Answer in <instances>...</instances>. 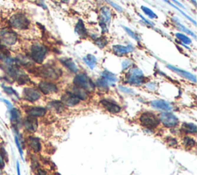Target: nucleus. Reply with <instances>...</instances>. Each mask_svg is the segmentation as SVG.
<instances>
[{"label": "nucleus", "mask_w": 197, "mask_h": 175, "mask_svg": "<svg viewBox=\"0 0 197 175\" xmlns=\"http://www.w3.org/2000/svg\"><path fill=\"white\" fill-rule=\"evenodd\" d=\"M73 84L75 86L83 89L86 91H92L94 90L95 85L91 79L84 73H79L73 79Z\"/></svg>", "instance_id": "f257e3e1"}, {"label": "nucleus", "mask_w": 197, "mask_h": 175, "mask_svg": "<svg viewBox=\"0 0 197 175\" xmlns=\"http://www.w3.org/2000/svg\"><path fill=\"white\" fill-rule=\"evenodd\" d=\"M9 24L16 29L24 30L29 28V21L24 14L16 13L10 18Z\"/></svg>", "instance_id": "f03ea898"}, {"label": "nucleus", "mask_w": 197, "mask_h": 175, "mask_svg": "<svg viewBox=\"0 0 197 175\" xmlns=\"http://www.w3.org/2000/svg\"><path fill=\"white\" fill-rule=\"evenodd\" d=\"M47 49L42 45L36 43L31 48V59L38 64H41L45 59Z\"/></svg>", "instance_id": "7ed1b4c3"}, {"label": "nucleus", "mask_w": 197, "mask_h": 175, "mask_svg": "<svg viewBox=\"0 0 197 175\" xmlns=\"http://www.w3.org/2000/svg\"><path fill=\"white\" fill-rule=\"evenodd\" d=\"M139 121L142 125L146 128H156L160 124V119L151 112H144L141 114Z\"/></svg>", "instance_id": "20e7f679"}, {"label": "nucleus", "mask_w": 197, "mask_h": 175, "mask_svg": "<svg viewBox=\"0 0 197 175\" xmlns=\"http://www.w3.org/2000/svg\"><path fill=\"white\" fill-rule=\"evenodd\" d=\"M111 19H112V12L110 9L106 6L102 7L100 9V14H99V26L103 31H107Z\"/></svg>", "instance_id": "39448f33"}, {"label": "nucleus", "mask_w": 197, "mask_h": 175, "mask_svg": "<svg viewBox=\"0 0 197 175\" xmlns=\"http://www.w3.org/2000/svg\"><path fill=\"white\" fill-rule=\"evenodd\" d=\"M39 74L40 76L42 78L47 79H52V80H55V79H59L60 75H61V72L59 69H55V68L50 66V65H45L42 66L39 71Z\"/></svg>", "instance_id": "423d86ee"}, {"label": "nucleus", "mask_w": 197, "mask_h": 175, "mask_svg": "<svg viewBox=\"0 0 197 175\" xmlns=\"http://www.w3.org/2000/svg\"><path fill=\"white\" fill-rule=\"evenodd\" d=\"M160 121L167 128H173L179 124V119L173 114L170 112H163L160 114Z\"/></svg>", "instance_id": "0eeeda50"}, {"label": "nucleus", "mask_w": 197, "mask_h": 175, "mask_svg": "<svg viewBox=\"0 0 197 175\" xmlns=\"http://www.w3.org/2000/svg\"><path fill=\"white\" fill-rule=\"evenodd\" d=\"M18 40V37L16 32L12 31H3L0 34V43H2L5 45L11 46L16 43Z\"/></svg>", "instance_id": "6e6552de"}, {"label": "nucleus", "mask_w": 197, "mask_h": 175, "mask_svg": "<svg viewBox=\"0 0 197 175\" xmlns=\"http://www.w3.org/2000/svg\"><path fill=\"white\" fill-rule=\"evenodd\" d=\"M23 97L28 101L34 102L40 99L41 94L37 89L33 88H26L23 90Z\"/></svg>", "instance_id": "1a4fd4ad"}, {"label": "nucleus", "mask_w": 197, "mask_h": 175, "mask_svg": "<svg viewBox=\"0 0 197 175\" xmlns=\"http://www.w3.org/2000/svg\"><path fill=\"white\" fill-rule=\"evenodd\" d=\"M23 126L27 131H29V133H34L36 131L38 128L37 119L35 117H26L23 121Z\"/></svg>", "instance_id": "9d476101"}, {"label": "nucleus", "mask_w": 197, "mask_h": 175, "mask_svg": "<svg viewBox=\"0 0 197 175\" xmlns=\"http://www.w3.org/2000/svg\"><path fill=\"white\" fill-rule=\"evenodd\" d=\"M39 89L45 94L57 92L58 91L57 86L53 83L49 82V81H41L39 84Z\"/></svg>", "instance_id": "9b49d317"}, {"label": "nucleus", "mask_w": 197, "mask_h": 175, "mask_svg": "<svg viewBox=\"0 0 197 175\" xmlns=\"http://www.w3.org/2000/svg\"><path fill=\"white\" fill-rule=\"evenodd\" d=\"M79 101L80 100L76 96L69 92H67L66 94H64L61 97V102L64 105H66V106L69 107L75 106L77 104H79Z\"/></svg>", "instance_id": "f8f14e48"}, {"label": "nucleus", "mask_w": 197, "mask_h": 175, "mask_svg": "<svg viewBox=\"0 0 197 175\" xmlns=\"http://www.w3.org/2000/svg\"><path fill=\"white\" fill-rule=\"evenodd\" d=\"M112 50H113L116 55H119V56H122V55H124L126 54L129 53V52H132L134 50V47L131 45H116L112 46Z\"/></svg>", "instance_id": "ddd939ff"}, {"label": "nucleus", "mask_w": 197, "mask_h": 175, "mask_svg": "<svg viewBox=\"0 0 197 175\" xmlns=\"http://www.w3.org/2000/svg\"><path fill=\"white\" fill-rule=\"evenodd\" d=\"M101 104H103V106L109 112L112 113V114H117L121 111L120 106L118 105L116 103L111 101L103 100L101 101Z\"/></svg>", "instance_id": "4468645a"}, {"label": "nucleus", "mask_w": 197, "mask_h": 175, "mask_svg": "<svg viewBox=\"0 0 197 175\" xmlns=\"http://www.w3.org/2000/svg\"><path fill=\"white\" fill-rule=\"evenodd\" d=\"M26 113L29 114V116L35 117H42L46 113V109L42 107H31L26 110Z\"/></svg>", "instance_id": "2eb2a0df"}, {"label": "nucleus", "mask_w": 197, "mask_h": 175, "mask_svg": "<svg viewBox=\"0 0 197 175\" xmlns=\"http://www.w3.org/2000/svg\"><path fill=\"white\" fill-rule=\"evenodd\" d=\"M27 144L30 148L32 151L34 152H39L41 150V143H40V139L36 137L29 136L27 138Z\"/></svg>", "instance_id": "dca6fc26"}, {"label": "nucleus", "mask_w": 197, "mask_h": 175, "mask_svg": "<svg viewBox=\"0 0 197 175\" xmlns=\"http://www.w3.org/2000/svg\"><path fill=\"white\" fill-rule=\"evenodd\" d=\"M151 106L156 109L162 111H170L172 109L171 104L164 100H155L151 101Z\"/></svg>", "instance_id": "f3484780"}, {"label": "nucleus", "mask_w": 197, "mask_h": 175, "mask_svg": "<svg viewBox=\"0 0 197 175\" xmlns=\"http://www.w3.org/2000/svg\"><path fill=\"white\" fill-rule=\"evenodd\" d=\"M67 92L71 93L73 95L76 96L79 100H86L87 99V92L86 91L83 90V89H80V88H78L76 86L71 87L69 90L67 91Z\"/></svg>", "instance_id": "a211bd4d"}, {"label": "nucleus", "mask_w": 197, "mask_h": 175, "mask_svg": "<svg viewBox=\"0 0 197 175\" xmlns=\"http://www.w3.org/2000/svg\"><path fill=\"white\" fill-rule=\"evenodd\" d=\"M167 67L170 69H171L172 71H175V73H177V74H179V75L183 76V78H185V79H189V80L193 81L194 82L196 81V76L195 75H193V74H191V73L188 72V71H184V70H182V69H178V68L175 67V66H173V65H168Z\"/></svg>", "instance_id": "6ab92c4d"}, {"label": "nucleus", "mask_w": 197, "mask_h": 175, "mask_svg": "<svg viewBox=\"0 0 197 175\" xmlns=\"http://www.w3.org/2000/svg\"><path fill=\"white\" fill-rule=\"evenodd\" d=\"M102 78L106 81L108 85H115V83L117 81L116 76L112 74V72L108 71H104L102 73Z\"/></svg>", "instance_id": "aec40b11"}, {"label": "nucleus", "mask_w": 197, "mask_h": 175, "mask_svg": "<svg viewBox=\"0 0 197 175\" xmlns=\"http://www.w3.org/2000/svg\"><path fill=\"white\" fill-rule=\"evenodd\" d=\"M75 32L79 37H86V29L85 25L83 23V20L79 19L76 23L75 27Z\"/></svg>", "instance_id": "412c9836"}, {"label": "nucleus", "mask_w": 197, "mask_h": 175, "mask_svg": "<svg viewBox=\"0 0 197 175\" xmlns=\"http://www.w3.org/2000/svg\"><path fill=\"white\" fill-rule=\"evenodd\" d=\"M61 62L72 72L75 73L78 71V68H77L75 63L71 59H61Z\"/></svg>", "instance_id": "4be33fe9"}, {"label": "nucleus", "mask_w": 197, "mask_h": 175, "mask_svg": "<svg viewBox=\"0 0 197 175\" xmlns=\"http://www.w3.org/2000/svg\"><path fill=\"white\" fill-rule=\"evenodd\" d=\"M21 119V113L17 108L10 109V120L15 124H17Z\"/></svg>", "instance_id": "5701e85b"}, {"label": "nucleus", "mask_w": 197, "mask_h": 175, "mask_svg": "<svg viewBox=\"0 0 197 175\" xmlns=\"http://www.w3.org/2000/svg\"><path fill=\"white\" fill-rule=\"evenodd\" d=\"M83 61L91 69H94L96 65V58L93 55H91V54H88V55H86L85 57L83 58Z\"/></svg>", "instance_id": "b1692460"}, {"label": "nucleus", "mask_w": 197, "mask_h": 175, "mask_svg": "<svg viewBox=\"0 0 197 175\" xmlns=\"http://www.w3.org/2000/svg\"><path fill=\"white\" fill-rule=\"evenodd\" d=\"M144 79L143 77H139V76H135V75H129L127 78V82L129 83L130 85H136V86H139V85H141L143 83Z\"/></svg>", "instance_id": "393cba45"}, {"label": "nucleus", "mask_w": 197, "mask_h": 175, "mask_svg": "<svg viewBox=\"0 0 197 175\" xmlns=\"http://www.w3.org/2000/svg\"><path fill=\"white\" fill-rule=\"evenodd\" d=\"M182 131L187 134H196V126L192 123H184L182 126Z\"/></svg>", "instance_id": "a878e982"}, {"label": "nucleus", "mask_w": 197, "mask_h": 175, "mask_svg": "<svg viewBox=\"0 0 197 175\" xmlns=\"http://www.w3.org/2000/svg\"><path fill=\"white\" fill-rule=\"evenodd\" d=\"M49 107L55 111H57V112H60V111H63L64 110V104L59 101H51L50 103H49Z\"/></svg>", "instance_id": "bb28decb"}, {"label": "nucleus", "mask_w": 197, "mask_h": 175, "mask_svg": "<svg viewBox=\"0 0 197 175\" xmlns=\"http://www.w3.org/2000/svg\"><path fill=\"white\" fill-rule=\"evenodd\" d=\"M141 9H142V12L146 14V16H147L149 18H150V19H157L158 18L157 15H156V14L152 10L150 9V8H148V7H146V6H141Z\"/></svg>", "instance_id": "cd10ccee"}, {"label": "nucleus", "mask_w": 197, "mask_h": 175, "mask_svg": "<svg viewBox=\"0 0 197 175\" xmlns=\"http://www.w3.org/2000/svg\"><path fill=\"white\" fill-rule=\"evenodd\" d=\"M163 1H164V2H166V3H168V4H169V5H170V6H173V7H174V8H175V9H177L178 11H179V12H180V13H181L182 15H183V16H185V18H187L189 20V21H191V22H193V23L194 24V25H196V21H195V20H194V19H192V18H190V16H188L187 14H185V12H183V11H182V10L180 9H179V7H177V6H175V5H174V4H173V3H172V2H170V1H169V0H163Z\"/></svg>", "instance_id": "c85d7f7f"}, {"label": "nucleus", "mask_w": 197, "mask_h": 175, "mask_svg": "<svg viewBox=\"0 0 197 175\" xmlns=\"http://www.w3.org/2000/svg\"><path fill=\"white\" fill-rule=\"evenodd\" d=\"M175 36H176V38H177L178 39L180 40L182 42H183L185 45H189V44H190L192 42L191 39H190L188 36H185L184 34L177 32V33H175Z\"/></svg>", "instance_id": "c756f323"}, {"label": "nucleus", "mask_w": 197, "mask_h": 175, "mask_svg": "<svg viewBox=\"0 0 197 175\" xmlns=\"http://www.w3.org/2000/svg\"><path fill=\"white\" fill-rule=\"evenodd\" d=\"M183 144L187 148H193L196 144L195 140L190 137H185L183 138Z\"/></svg>", "instance_id": "7c9ffc66"}, {"label": "nucleus", "mask_w": 197, "mask_h": 175, "mask_svg": "<svg viewBox=\"0 0 197 175\" xmlns=\"http://www.w3.org/2000/svg\"><path fill=\"white\" fill-rule=\"evenodd\" d=\"M122 27L123 28V29H124L125 31H126V32L128 33V35L130 36V37L132 38V39H133L136 40V41H139L140 38L139 37L138 35H137V34L135 33L134 31H132V29H130L129 28L126 27V26H122Z\"/></svg>", "instance_id": "2f4dec72"}, {"label": "nucleus", "mask_w": 197, "mask_h": 175, "mask_svg": "<svg viewBox=\"0 0 197 175\" xmlns=\"http://www.w3.org/2000/svg\"><path fill=\"white\" fill-rule=\"evenodd\" d=\"M95 43L96 44L97 46H98L101 49H103L105 45L107 44V41L106 39V38L103 37V36H101L99 38H97V39H96V41H95Z\"/></svg>", "instance_id": "473e14b6"}, {"label": "nucleus", "mask_w": 197, "mask_h": 175, "mask_svg": "<svg viewBox=\"0 0 197 175\" xmlns=\"http://www.w3.org/2000/svg\"><path fill=\"white\" fill-rule=\"evenodd\" d=\"M96 85L98 87V88H99V89H104V90H105V89H106V90H107V89H108L109 85L107 84L106 81H105L103 78H101V79H98V80H97Z\"/></svg>", "instance_id": "72a5a7b5"}, {"label": "nucleus", "mask_w": 197, "mask_h": 175, "mask_svg": "<svg viewBox=\"0 0 197 175\" xmlns=\"http://www.w3.org/2000/svg\"><path fill=\"white\" fill-rule=\"evenodd\" d=\"M15 143H16V145L17 147L19 150V152L21 157L23 158V151H22V144H21V142H20V140L19 138V137L17 135H15Z\"/></svg>", "instance_id": "f704fd0d"}, {"label": "nucleus", "mask_w": 197, "mask_h": 175, "mask_svg": "<svg viewBox=\"0 0 197 175\" xmlns=\"http://www.w3.org/2000/svg\"><path fill=\"white\" fill-rule=\"evenodd\" d=\"M129 75H135V76H139V77H143V73H142V70H140V69H138V68H133L132 69H131Z\"/></svg>", "instance_id": "c9c22d12"}, {"label": "nucleus", "mask_w": 197, "mask_h": 175, "mask_svg": "<svg viewBox=\"0 0 197 175\" xmlns=\"http://www.w3.org/2000/svg\"><path fill=\"white\" fill-rule=\"evenodd\" d=\"M3 89H4L5 91H6L7 94H9V95H15V96L16 97H19L18 94H17V92H16V91L14 90L12 88H11V87H6L4 86L3 87Z\"/></svg>", "instance_id": "e433bc0d"}, {"label": "nucleus", "mask_w": 197, "mask_h": 175, "mask_svg": "<svg viewBox=\"0 0 197 175\" xmlns=\"http://www.w3.org/2000/svg\"><path fill=\"white\" fill-rule=\"evenodd\" d=\"M107 2H108L109 4L111 6H112V7H113L115 9L117 10L118 12H122V11H123V9H122V7H121L120 6H119L118 4H116V3H115V2H112V1H110V0H107Z\"/></svg>", "instance_id": "4c0bfd02"}, {"label": "nucleus", "mask_w": 197, "mask_h": 175, "mask_svg": "<svg viewBox=\"0 0 197 175\" xmlns=\"http://www.w3.org/2000/svg\"><path fill=\"white\" fill-rule=\"evenodd\" d=\"M177 25L179 26V28H180V29H181L183 30V31H185V33L189 34V35H191V36H193V37H196L195 34L193 33V32L192 31H190V30L188 29L187 28H185V26H183V25H182V24L179 23V22H177Z\"/></svg>", "instance_id": "58836bf2"}, {"label": "nucleus", "mask_w": 197, "mask_h": 175, "mask_svg": "<svg viewBox=\"0 0 197 175\" xmlns=\"http://www.w3.org/2000/svg\"><path fill=\"white\" fill-rule=\"evenodd\" d=\"M6 165V161H5V155L4 154L2 153L0 151V168L3 169Z\"/></svg>", "instance_id": "ea45409f"}, {"label": "nucleus", "mask_w": 197, "mask_h": 175, "mask_svg": "<svg viewBox=\"0 0 197 175\" xmlns=\"http://www.w3.org/2000/svg\"><path fill=\"white\" fill-rule=\"evenodd\" d=\"M166 143L168 144V145L175 146V144H177V141L174 138H168L167 141H166Z\"/></svg>", "instance_id": "a19ab883"}, {"label": "nucleus", "mask_w": 197, "mask_h": 175, "mask_svg": "<svg viewBox=\"0 0 197 175\" xmlns=\"http://www.w3.org/2000/svg\"><path fill=\"white\" fill-rule=\"evenodd\" d=\"M131 64H132V62H131V61H130V60H125V61H123V62H122V69H123V70H125V69H128L130 65H131Z\"/></svg>", "instance_id": "79ce46f5"}, {"label": "nucleus", "mask_w": 197, "mask_h": 175, "mask_svg": "<svg viewBox=\"0 0 197 175\" xmlns=\"http://www.w3.org/2000/svg\"><path fill=\"white\" fill-rule=\"evenodd\" d=\"M119 89H120L122 91H123V92L128 93V94H133V91H132L131 89H128V88H126V87L119 86Z\"/></svg>", "instance_id": "37998d69"}, {"label": "nucleus", "mask_w": 197, "mask_h": 175, "mask_svg": "<svg viewBox=\"0 0 197 175\" xmlns=\"http://www.w3.org/2000/svg\"><path fill=\"white\" fill-rule=\"evenodd\" d=\"M2 101H3V102L6 103V105H7V106H8V108H9V109H11V108H12V104H11V103H10L9 101L6 100V99H2Z\"/></svg>", "instance_id": "c03bdc74"}, {"label": "nucleus", "mask_w": 197, "mask_h": 175, "mask_svg": "<svg viewBox=\"0 0 197 175\" xmlns=\"http://www.w3.org/2000/svg\"><path fill=\"white\" fill-rule=\"evenodd\" d=\"M139 16H140V18L142 19V20H144V21H145V22H146V23H147V24H149V25H150V26H153V24H152V22H150V21H149V20L146 19L144 18L143 16H142V15H139Z\"/></svg>", "instance_id": "a18cd8bd"}, {"label": "nucleus", "mask_w": 197, "mask_h": 175, "mask_svg": "<svg viewBox=\"0 0 197 175\" xmlns=\"http://www.w3.org/2000/svg\"><path fill=\"white\" fill-rule=\"evenodd\" d=\"M38 175H46V173L43 170L38 169Z\"/></svg>", "instance_id": "49530a36"}, {"label": "nucleus", "mask_w": 197, "mask_h": 175, "mask_svg": "<svg viewBox=\"0 0 197 175\" xmlns=\"http://www.w3.org/2000/svg\"><path fill=\"white\" fill-rule=\"evenodd\" d=\"M171 1H172V2H175V4H177L178 6H180V7H181V8H183V9H185V7H184V6H183V5L181 4V3H180V2H178V1H176V0H171Z\"/></svg>", "instance_id": "de8ad7c7"}, {"label": "nucleus", "mask_w": 197, "mask_h": 175, "mask_svg": "<svg viewBox=\"0 0 197 175\" xmlns=\"http://www.w3.org/2000/svg\"><path fill=\"white\" fill-rule=\"evenodd\" d=\"M16 169H17V175H21V173H20V166L19 162H17V164H16Z\"/></svg>", "instance_id": "09e8293b"}, {"label": "nucleus", "mask_w": 197, "mask_h": 175, "mask_svg": "<svg viewBox=\"0 0 197 175\" xmlns=\"http://www.w3.org/2000/svg\"><path fill=\"white\" fill-rule=\"evenodd\" d=\"M191 1L193 2V3H194V5L196 4V0H191Z\"/></svg>", "instance_id": "8fccbe9b"}, {"label": "nucleus", "mask_w": 197, "mask_h": 175, "mask_svg": "<svg viewBox=\"0 0 197 175\" xmlns=\"http://www.w3.org/2000/svg\"><path fill=\"white\" fill-rule=\"evenodd\" d=\"M61 1H63V2H67L69 0H61Z\"/></svg>", "instance_id": "3c124183"}, {"label": "nucleus", "mask_w": 197, "mask_h": 175, "mask_svg": "<svg viewBox=\"0 0 197 175\" xmlns=\"http://www.w3.org/2000/svg\"><path fill=\"white\" fill-rule=\"evenodd\" d=\"M0 44H1V43H0Z\"/></svg>", "instance_id": "603ef678"}]
</instances>
